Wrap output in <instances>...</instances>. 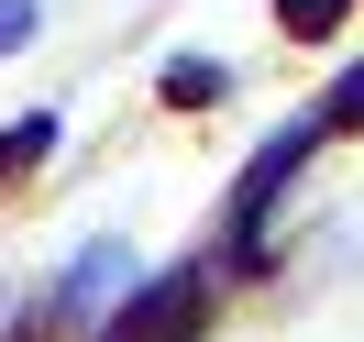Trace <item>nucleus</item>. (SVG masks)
I'll list each match as a JSON object with an SVG mask.
<instances>
[{
  "mask_svg": "<svg viewBox=\"0 0 364 342\" xmlns=\"http://www.w3.org/2000/svg\"><path fill=\"white\" fill-rule=\"evenodd\" d=\"M342 23V0H287V33H331Z\"/></svg>",
  "mask_w": 364,
  "mask_h": 342,
  "instance_id": "2",
  "label": "nucleus"
},
{
  "mask_svg": "<svg viewBox=\"0 0 364 342\" xmlns=\"http://www.w3.org/2000/svg\"><path fill=\"white\" fill-rule=\"evenodd\" d=\"M45 144H55V122H23V133H0V166H33Z\"/></svg>",
  "mask_w": 364,
  "mask_h": 342,
  "instance_id": "1",
  "label": "nucleus"
},
{
  "mask_svg": "<svg viewBox=\"0 0 364 342\" xmlns=\"http://www.w3.org/2000/svg\"><path fill=\"white\" fill-rule=\"evenodd\" d=\"M33 33V0H0V45H23Z\"/></svg>",
  "mask_w": 364,
  "mask_h": 342,
  "instance_id": "3",
  "label": "nucleus"
}]
</instances>
